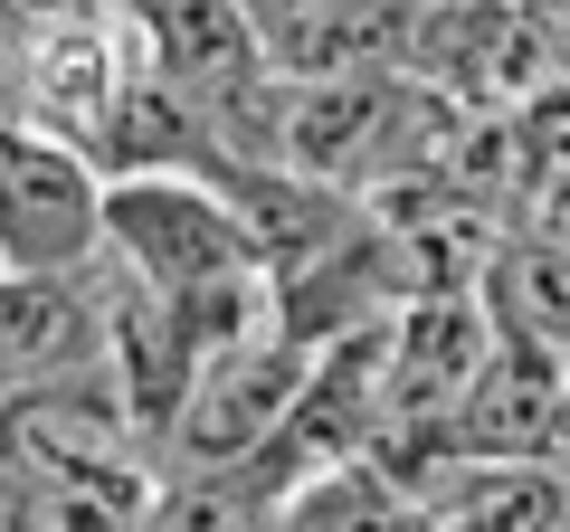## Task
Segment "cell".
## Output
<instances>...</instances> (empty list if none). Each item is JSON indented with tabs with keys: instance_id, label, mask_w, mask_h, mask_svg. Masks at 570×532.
Returning <instances> with one entry per match:
<instances>
[{
	"instance_id": "6da1fadb",
	"label": "cell",
	"mask_w": 570,
	"mask_h": 532,
	"mask_svg": "<svg viewBox=\"0 0 570 532\" xmlns=\"http://www.w3.org/2000/svg\"><path fill=\"white\" fill-rule=\"evenodd\" d=\"M96 247L163 305H190V295L238 286V276H276L257 228L238 219V200L200 171H105Z\"/></svg>"
},
{
	"instance_id": "7a4b0ae2",
	"label": "cell",
	"mask_w": 570,
	"mask_h": 532,
	"mask_svg": "<svg viewBox=\"0 0 570 532\" xmlns=\"http://www.w3.org/2000/svg\"><path fill=\"white\" fill-rule=\"evenodd\" d=\"M305 362H314V343H295V333H257V343H238V352H209L200 371H190V390H181V410L163 418V466H181V475H247L266 447H276V428H285V410H295V390H305Z\"/></svg>"
},
{
	"instance_id": "3957f363",
	"label": "cell",
	"mask_w": 570,
	"mask_h": 532,
	"mask_svg": "<svg viewBox=\"0 0 570 532\" xmlns=\"http://www.w3.org/2000/svg\"><path fill=\"white\" fill-rule=\"evenodd\" d=\"M105 171L77 144L39 134L29 115H0V266L29 276H77L96 257Z\"/></svg>"
},
{
	"instance_id": "277c9868",
	"label": "cell",
	"mask_w": 570,
	"mask_h": 532,
	"mask_svg": "<svg viewBox=\"0 0 570 532\" xmlns=\"http://www.w3.org/2000/svg\"><path fill=\"white\" fill-rule=\"evenodd\" d=\"M115 466H153V437L134 428L105 371L0 400V475H115Z\"/></svg>"
},
{
	"instance_id": "5b68a950",
	"label": "cell",
	"mask_w": 570,
	"mask_h": 532,
	"mask_svg": "<svg viewBox=\"0 0 570 532\" xmlns=\"http://www.w3.org/2000/svg\"><path fill=\"white\" fill-rule=\"evenodd\" d=\"M561 371L551 352L504 343L494 333L466 390L448 400V456H551V418H561Z\"/></svg>"
},
{
	"instance_id": "8992f818",
	"label": "cell",
	"mask_w": 570,
	"mask_h": 532,
	"mask_svg": "<svg viewBox=\"0 0 570 532\" xmlns=\"http://www.w3.org/2000/svg\"><path fill=\"white\" fill-rule=\"evenodd\" d=\"M77 371H105L86 266H77V276H29V266H0V400L48 390V381H77Z\"/></svg>"
},
{
	"instance_id": "52a82bcc",
	"label": "cell",
	"mask_w": 570,
	"mask_h": 532,
	"mask_svg": "<svg viewBox=\"0 0 570 532\" xmlns=\"http://www.w3.org/2000/svg\"><path fill=\"white\" fill-rule=\"evenodd\" d=\"M419 513L428 532H570V475L551 456H448Z\"/></svg>"
},
{
	"instance_id": "ba28073f",
	"label": "cell",
	"mask_w": 570,
	"mask_h": 532,
	"mask_svg": "<svg viewBox=\"0 0 570 532\" xmlns=\"http://www.w3.org/2000/svg\"><path fill=\"white\" fill-rule=\"evenodd\" d=\"M475 305H485V324L504 333V343H532L551 352V362H570V257L542 238H494L485 276H475Z\"/></svg>"
},
{
	"instance_id": "9c48e42d",
	"label": "cell",
	"mask_w": 570,
	"mask_h": 532,
	"mask_svg": "<svg viewBox=\"0 0 570 532\" xmlns=\"http://www.w3.org/2000/svg\"><path fill=\"white\" fill-rule=\"evenodd\" d=\"M163 475L115 466V475H0V523L10 532H142Z\"/></svg>"
},
{
	"instance_id": "30bf717a",
	"label": "cell",
	"mask_w": 570,
	"mask_h": 532,
	"mask_svg": "<svg viewBox=\"0 0 570 532\" xmlns=\"http://www.w3.org/2000/svg\"><path fill=\"white\" fill-rule=\"evenodd\" d=\"M276 532H428V513H419V494H409L381 456H343V466L285 485Z\"/></svg>"
},
{
	"instance_id": "8fae6325",
	"label": "cell",
	"mask_w": 570,
	"mask_h": 532,
	"mask_svg": "<svg viewBox=\"0 0 570 532\" xmlns=\"http://www.w3.org/2000/svg\"><path fill=\"white\" fill-rule=\"evenodd\" d=\"M142 532H276V513L247 475H181V485L153 494Z\"/></svg>"
},
{
	"instance_id": "7c38bea8",
	"label": "cell",
	"mask_w": 570,
	"mask_h": 532,
	"mask_svg": "<svg viewBox=\"0 0 570 532\" xmlns=\"http://www.w3.org/2000/svg\"><path fill=\"white\" fill-rule=\"evenodd\" d=\"M523 238H542V247L570 257V162H551V171L523 181Z\"/></svg>"
},
{
	"instance_id": "4fadbf2b",
	"label": "cell",
	"mask_w": 570,
	"mask_h": 532,
	"mask_svg": "<svg viewBox=\"0 0 570 532\" xmlns=\"http://www.w3.org/2000/svg\"><path fill=\"white\" fill-rule=\"evenodd\" d=\"M115 0H0V20L20 39H48V29H77V20H105Z\"/></svg>"
},
{
	"instance_id": "5bb4252c",
	"label": "cell",
	"mask_w": 570,
	"mask_h": 532,
	"mask_svg": "<svg viewBox=\"0 0 570 532\" xmlns=\"http://www.w3.org/2000/svg\"><path fill=\"white\" fill-rule=\"evenodd\" d=\"M551 466L570 475V371H561V418H551Z\"/></svg>"
},
{
	"instance_id": "9a60e30c",
	"label": "cell",
	"mask_w": 570,
	"mask_h": 532,
	"mask_svg": "<svg viewBox=\"0 0 570 532\" xmlns=\"http://www.w3.org/2000/svg\"><path fill=\"white\" fill-rule=\"evenodd\" d=\"M0 532H10V523H0Z\"/></svg>"
}]
</instances>
